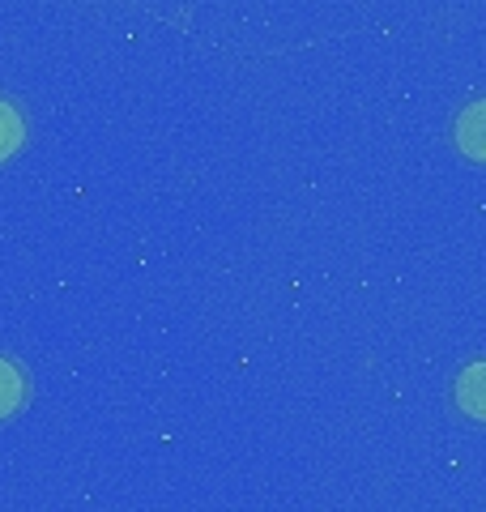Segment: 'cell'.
Wrapping results in <instances>:
<instances>
[{
  "instance_id": "6da1fadb",
  "label": "cell",
  "mask_w": 486,
  "mask_h": 512,
  "mask_svg": "<svg viewBox=\"0 0 486 512\" xmlns=\"http://www.w3.org/2000/svg\"><path fill=\"white\" fill-rule=\"evenodd\" d=\"M452 402H457V410L465 419L486 423V359H474L457 376V384H452Z\"/></svg>"
},
{
  "instance_id": "7a4b0ae2",
  "label": "cell",
  "mask_w": 486,
  "mask_h": 512,
  "mask_svg": "<svg viewBox=\"0 0 486 512\" xmlns=\"http://www.w3.org/2000/svg\"><path fill=\"white\" fill-rule=\"evenodd\" d=\"M452 141H457V150L469 163H486V99L461 111L457 124H452Z\"/></svg>"
},
{
  "instance_id": "3957f363",
  "label": "cell",
  "mask_w": 486,
  "mask_h": 512,
  "mask_svg": "<svg viewBox=\"0 0 486 512\" xmlns=\"http://www.w3.org/2000/svg\"><path fill=\"white\" fill-rule=\"evenodd\" d=\"M26 402V376L13 359H0V423L13 419Z\"/></svg>"
},
{
  "instance_id": "277c9868",
  "label": "cell",
  "mask_w": 486,
  "mask_h": 512,
  "mask_svg": "<svg viewBox=\"0 0 486 512\" xmlns=\"http://www.w3.org/2000/svg\"><path fill=\"white\" fill-rule=\"evenodd\" d=\"M22 141H26V124H22V111L0 99V163L5 158H13L22 150Z\"/></svg>"
}]
</instances>
